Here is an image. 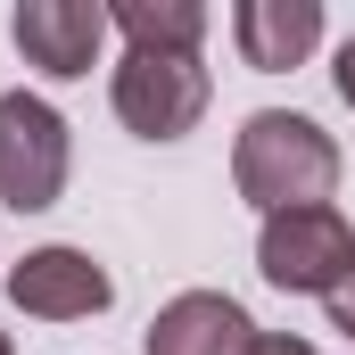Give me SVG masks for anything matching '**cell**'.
<instances>
[{
	"mask_svg": "<svg viewBox=\"0 0 355 355\" xmlns=\"http://www.w3.org/2000/svg\"><path fill=\"white\" fill-rule=\"evenodd\" d=\"M232 42H240V58L257 75H289L322 42V0H240L232 8Z\"/></svg>",
	"mask_w": 355,
	"mask_h": 355,
	"instance_id": "obj_8",
	"label": "cell"
},
{
	"mask_svg": "<svg viewBox=\"0 0 355 355\" xmlns=\"http://www.w3.org/2000/svg\"><path fill=\"white\" fill-rule=\"evenodd\" d=\"M331 83H339V99L355 107V42H339V67H331Z\"/></svg>",
	"mask_w": 355,
	"mask_h": 355,
	"instance_id": "obj_12",
	"label": "cell"
},
{
	"mask_svg": "<svg viewBox=\"0 0 355 355\" xmlns=\"http://www.w3.org/2000/svg\"><path fill=\"white\" fill-rule=\"evenodd\" d=\"M248 355H322V347H306V339H289V331H257Z\"/></svg>",
	"mask_w": 355,
	"mask_h": 355,
	"instance_id": "obj_11",
	"label": "cell"
},
{
	"mask_svg": "<svg viewBox=\"0 0 355 355\" xmlns=\"http://www.w3.org/2000/svg\"><path fill=\"white\" fill-rule=\"evenodd\" d=\"M248 347H257V322L223 289H182L149 322V355H248Z\"/></svg>",
	"mask_w": 355,
	"mask_h": 355,
	"instance_id": "obj_7",
	"label": "cell"
},
{
	"mask_svg": "<svg viewBox=\"0 0 355 355\" xmlns=\"http://www.w3.org/2000/svg\"><path fill=\"white\" fill-rule=\"evenodd\" d=\"M232 182L248 207L289 215V207H331V182H339V141L297 116V107H257L232 141Z\"/></svg>",
	"mask_w": 355,
	"mask_h": 355,
	"instance_id": "obj_1",
	"label": "cell"
},
{
	"mask_svg": "<svg viewBox=\"0 0 355 355\" xmlns=\"http://www.w3.org/2000/svg\"><path fill=\"white\" fill-rule=\"evenodd\" d=\"M107 8L99 0H17V17H8V42L25 50V67H42L50 83H75L99 67V50H107Z\"/></svg>",
	"mask_w": 355,
	"mask_h": 355,
	"instance_id": "obj_5",
	"label": "cell"
},
{
	"mask_svg": "<svg viewBox=\"0 0 355 355\" xmlns=\"http://www.w3.org/2000/svg\"><path fill=\"white\" fill-rule=\"evenodd\" d=\"M322 306H331V331H347V339H355V272L331 289V297H322Z\"/></svg>",
	"mask_w": 355,
	"mask_h": 355,
	"instance_id": "obj_10",
	"label": "cell"
},
{
	"mask_svg": "<svg viewBox=\"0 0 355 355\" xmlns=\"http://www.w3.org/2000/svg\"><path fill=\"white\" fill-rule=\"evenodd\" d=\"M257 272L289 297H331L355 272V232L339 207H289V215H265L257 232Z\"/></svg>",
	"mask_w": 355,
	"mask_h": 355,
	"instance_id": "obj_3",
	"label": "cell"
},
{
	"mask_svg": "<svg viewBox=\"0 0 355 355\" xmlns=\"http://www.w3.org/2000/svg\"><path fill=\"white\" fill-rule=\"evenodd\" d=\"M0 355H17V347H8V331H0Z\"/></svg>",
	"mask_w": 355,
	"mask_h": 355,
	"instance_id": "obj_13",
	"label": "cell"
},
{
	"mask_svg": "<svg viewBox=\"0 0 355 355\" xmlns=\"http://www.w3.org/2000/svg\"><path fill=\"white\" fill-rule=\"evenodd\" d=\"M107 25L149 58H198V42H207V8L198 0H116Z\"/></svg>",
	"mask_w": 355,
	"mask_h": 355,
	"instance_id": "obj_9",
	"label": "cell"
},
{
	"mask_svg": "<svg viewBox=\"0 0 355 355\" xmlns=\"http://www.w3.org/2000/svg\"><path fill=\"white\" fill-rule=\"evenodd\" d=\"M107 99H116V124H124V132H141V141H182V132L207 116L215 83H207L198 58H149V50H124Z\"/></svg>",
	"mask_w": 355,
	"mask_h": 355,
	"instance_id": "obj_4",
	"label": "cell"
},
{
	"mask_svg": "<svg viewBox=\"0 0 355 355\" xmlns=\"http://www.w3.org/2000/svg\"><path fill=\"white\" fill-rule=\"evenodd\" d=\"M8 297L33 322H83V314H107L116 281L91 265L83 248H33V257H17V272H8Z\"/></svg>",
	"mask_w": 355,
	"mask_h": 355,
	"instance_id": "obj_6",
	"label": "cell"
},
{
	"mask_svg": "<svg viewBox=\"0 0 355 355\" xmlns=\"http://www.w3.org/2000/svg\"><path fill=\"white\" fill-rule=\"evenodd\" d=\"M67 166H75L67 116H58L50 99H33V91H8V99H0V207H17V215L58 207Z\"/></svg>",
	"mask_w": 355,
	"mask_h": 355,
	"instance_id": "obj_2",
	"label": "cell"
}]
</instances>
